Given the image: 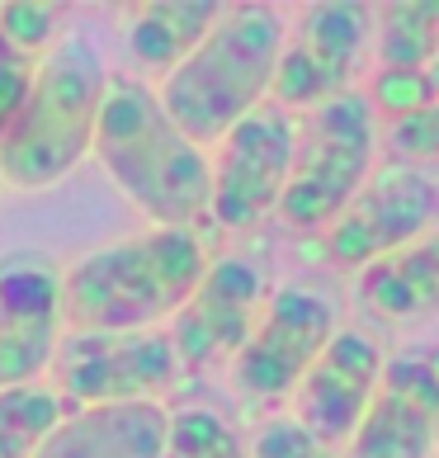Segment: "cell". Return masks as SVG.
<instances>
[{"mask_svg":"<svg viewBox=\"0 0 439 458\" xmlns=\"http://www.w3.org/2000/svg\"><path fill=\"white\" fill-rule=\"evenodd\" d=\"M208 269V242L194 227H151L99 246L62 275L66 331H147L190 302Z\"/></svg>","mask_w":439,"mask_h":458,"instance_id":"cell-1","label":"cell"},{"mask_svg":"<svg viewBox=\"0 0 439 458\" xmlns=\"http://www.w3.org/2000/svg\"><path fill=\"white\" fill-rule=\"evenodd\" d=\"M95 157L156 227H194L213 199V165L165 118L156 90L138 76H109L95 123Z\"/></svg>","mask_w":439,"mask_h":458,"instance_id":"cell-2","label":"cell"},{"mask_svg":"<svg viewBox=\"0 0 439 458\" xmlns=\"http://www.w3.org/2000/svg\"><path fill=\"white\" fill-rule=\"evenodd\" d=\"M289 24L274 5H236L213 33L156 86L165 118L194 147L223 142L250 109H260L274 86V66Z\"/></svg>","mask_w":439,"mask_h":458,"instance_id":"cell-3","label":"cell"},{"mask_svg":"<svg viewBox=\"0 0 439 458\" xmlns=\"http://www.w3.org/2000/svg\"><path fill=\"white\" fill-rule=\"evenodd\" d=\"M109 90L105 53L86 33H66L38 62L14 123L0 138V175L20 190H43L72 175L95 147L99 105Z\"/></svg>","mask_w":439,"mask_h":458,"instance_id":"cell-4","label":"cell"},{"mask_svg":"<svg viewBox=\"0 0 439 458\" xmlns=\"http://www.w3.org/2000/svg\"><path fill=\"white\" fill-rule=\"evenodd\" d=\"M378 114L364 95H341L298 123L293 171L279 199V217L293 232H326L374 175Z\"/></svg>","mask_w":439,"mask_h":458,"instance_id":"cell-5","label":"cell"},{"mask_svg":"<svg viewBox=\"0 0 439 458\" xmlns=\"http://www.w3.org/2000/svg\"><path fill=\"white\" fill-rule=\"evenodd\" d=\"M53 393L80 406L161 402L184 378L165 327L147 331H66L53 354Z\"/></svg>","mask_w":439,"mask_h":458,"instance_id":"cell-6","label":"cell"},{"mask_svg":"<svg viewBox=\"0 0 439 458\" xmlns=\"http://www.w3.org/2000/svg\"><path fill=\"white\" fill-rule=\"evenodd\" d=\"M298 147V118L279 105L250 109L223 142H217L213 165V199L208 217L223 232H250L279 208L283 184L293 171Z\"/></svg>","mask_w":439,"mask_h":458,"instance_id":"cell-7","label":"cell"},{"mask_svg":"<svg viewBox=\"0 0 439 458\" xmlns=\"http://www.w3.org/2000/svg\"><path fill=\"white\" fill-rule=\"evenodd\" d=\"M374 38V10L354 5V0H322L308 5L283 38V53L274 66V86H269V105L279 109H322L331 99L350 95L354 76H359L364 47Z\"/></svg>","mask_w":439,"mask_h":458,"instance_id":"cell-8","label":"cell"},{"mask_svg":"<svg viewBox=\"0 0 439 458\" xmlns=\"http://www.w3.org/2000/svg\"><path fill=\"white\" fill-rule=\"evenodd\" d=\"M341 331L335 327V302L317 288H279L269 293L256 331L232 354V383L250 402L293 397L302 373L317 364V354Z\"/></svg>","mask_w":439,"mask_h":458,"instance_id":"cell-9","label":"cell"},{"mask_svg":"<svg viewBox=\"0 0 439 458\" xmlns=\"http://www.w3.org/2000/svg\"><path fill=\"white\" fill-rule=\"evenodd\" d=\"M269 302V265L250 250L208 260L204 279L194 284L190 302L171 317V345L184 373H204L232 360L256 331V321Z\"/></svg>","mask_w":439,"mask_h":458,"instance_id":"cell-10","label":"cell"},{"mask_svg":"<svg viewBox=\"0 0 439 458\" xmlns=\"http://www.w3.org/2000/svg\"><path fill=\"white\" fill-rule=\"evenodd\" d=\"M439 223V180L407 165H383L364 180L350 208L322 232V256L341 269H364L420 242Z\"/></svg>","mask_w":439,"mask_h":458,"instance_id":"cell-11","label":"cell"},{"mask_svg":"<svg viewBox=\"0 0 439 458\" xmlns=\"http://www.w3.org/2000/svg\"><path fill=\"white\" fill-rule=\"evenodd\" d=\"M62 335V269L38 250H10L0 260V387L43 383Z\"/></svg>","mask_w":439,"mask_h":458,"instance_id":"cell-12","label":"cell"},{"mask_svg":"<svg viewBox=\"0 0 439 458\" xmlns=\"http://www.w3.org/2000/svg\"><path fill=\"white\" fill-rule=\"evenodd\" d=\"M383 364L387 354L364 327H341L326 341V350L317 354V364L302 373L293 393V420L317 445L341 454L359 430L368 402H374Z\"/></svg>","mask_w":439,"mask_h":458,"instance_id":"cell-13","label":"cell"},{"mask_svg":"<svg viewBox=\"0 0 439 458\" xmlns=\"http://www.w3.org/2000/svg\"><path fill=\"white\" fill-rule=\"evenodd\" d=\"M439 435V373L426 354H397L383 364L374 402L345 458H430Z\"/></svg>","mask_w":439,"mask_h":458,"instance_id":"cell-14","label":"cell"},{"mask_svg":"<svg viewBox=\"0 0 439 458\" xmlns=\"http://www.w3.org/2000/svg\"><path fill=\"white\" fill-rule=\"evenodd\" d=\"M171 411L161 402L80 406L43 439L33 458H165Z\"/></svg>","mask_w":439,"mask_h":458,"instance_id":"cell-15","label":"cell"},{"mask_svg":"<svg viewBox=\"0 0 439 458\" xmlns=\"http://www.w3.org/2000/svg\"><path fill=\"white\" fill-rule=\"evenodd\" d=\"M223 14L227 5H217V0H156V5H142L128 24V62L138 81L142 76L165 81L208 38Z\"/></svg>","mask_w":439,"mask_h":458,"instance_id":"cell-16","label":"cell"},{"mask_svg":"<svg viewBox=\"0 0 439 458\" xmlns=\"http://www.w3.org/2000/svg\"><path fill=\"white\" fill-rule=\"evenodd\" d=\"M359 298L374 317L407 321L439 312V232L359 269Z\"/></svg>","mask_w":439,"mask_h":458,"instance_id":"cell-17","label":"cell"},{"mask_svg":"<svg viewBox=\"0 0 439 458\" xmlns=\"http://www.w3.org/2000/svg\"><path fill=\"white\" fill-rule=\"evenodd\" d=\"M374 20L378 72H430L439 57V0H393Z\"/></svg>","mask_w":439,"mask_h":458,"instance_id":"cell-18","label":"cell"},{"mask_svg":"<svg viewBox=\"0 0 439 458\" xmlns=\"http://www.w3.org/2000/svg\"><path fill=\"white\" fill-rule=\"evenodd\" d=\"M66 411L72 406L53 393V383L0 387V458H33Z\"/></svg>","mask_w":439,"mask_h":458,"instance_id":"cell-19","label":"cell"},{"mask_svg":"<svg viewBox=\"0 0 439 458\" xmlns=\"http://www.w3.org/2000/svg\"><path fill=\"white\" fill-rule=\"evenodd\" d=\"M165 458H250L246 439L208 406H180L171 411Z\"/></svg>","mask_w":439,"mask_h":458,"instance_id":"cell-20","label":"cell"},{"mask_svg":"<svg viewBox=\"0 0 439 458\" xmlns=\"http://www.w3.org/2000/svg\"><path fill=\"white\" fill-rule=\"evenodd\" d=\"M57 24H62L57 5H38V0H10V5H0V43L29 62L53 53Z\"/></svg>","mask_w":439,"mask_h":458,"instance_id":"cell-21","label":"cell"},{"mask_svg":"<svg viewBox=\"0 0 439 458\" xmlns=\"http://www.w3.org/2000/svg\"><path fill=\"white\" fill-rule=\"evenodd\" d=\"M383 147H387V157H393V165H407V171L435 175L439 171V105L420 109L411 118H397V123H387Z\"/></svg>","mask_w":439,"mask_h":458,"instance_id":"cell-22","label":"cell"},{"mask_svg":"<svg viewBox=\"0 0 439 458\" xmlns=\"http://www.w3.org/2000/svg\"><path fill=\"white\" fill-rule=\"evenodd\" d=\"M364 99H368V109L387 114L393 123H397V118L420 114V109H430V105H439L426 72H374V86H368Z\"/></svg>","mask_w":439,"mask_h":458,"instance_id":"cell-23","label":"cell"},{"mask_svg":"<svg viewBox=\"0 0 439 458\" xmlns=\"http://www.w3.org/2000/svg\"><path fill=\"white\" fill-rule=\"evenodd\" d=\"M246 449H250V458H341L335 449L317 445L293 416H274V420H265V426H256Z\"/></svg>","mask_w":439,"mask_h":458,"instance_id":"cell-24","label":"cell"},{"mask_svg":"<svg viewBox=\"0 0 439 458\" xmlns=\"http://www.w3.org/2000/svg\"><path fill=\"white\" fill-rule=\"evenodd\" d=\"M33 72H38V62L10 53V47L0 43V138H5V128L14 123V114L24 105V95L33 86Z\"/></svg>","mask_w":439,"mask_h":458,"instance_id":"cell-25","label":"cell"},{"mask_svg":"<svg viewBox=\"0 0 439 458\" xmlns=\"http://www.w3.org/2000/svg\"><path fill=\"white\" fill-rule=\"evenodd\" d=\"M426 76H430V86H435V99H439V57L430 62V72H426Z\"/></svg>","mask_w":439,"mask_h":458,"instance_id":"cell-26","label":"cell"},{"mask_svg":"<svg viewBox=\"0 0 439 458\" xmlns=\"http://www.w3.org/2000/svg\"><path fill=\"white\" fill-rule=\"evenodd\" d=\"M435 449H439V435H435Z\"/></svg>","mask_w":439,"mask_h":458,"instance_id":"cell-27","label":"cell"}]
</instances>
